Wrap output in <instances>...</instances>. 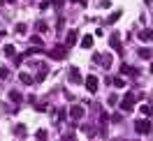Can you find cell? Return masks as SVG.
<instances>
[{"label": "cell", "mask_w": 153, "mask_h": 141, "mask_svg": "<svg viewBox=\"0 0 153 141\" xmlns=\"http://www.w3.org/2000/svg\"><path fill=\"white\" fill-rule=\"evenodd\" d=\"M67 49H70V47H63V44H56V47H53L51 51H49V56L53 58V60H63V58H65V53H67Z\"/></svg>", "instance_id": "cell-1"}, {"label": "cell", "mask_w": 153, "mask_h": 141, "mask_svg": "<svg viewBox=\"0 0 153 141\" xmlns=\"http://www.w3.org/2000/svg\"><path fill=\"white\" fill-rule=\"evenodd\" d=\"M134 130H137V134H149V132L153 130V125L144 118V120H137V123H134Z\"/></svg>", "instance_id": "cell-2"}, {"label": "cell", "mask_w": 153, "mask_h": 141, "mask_svg": "<svg viewBox=\"0 0 153 141\" xmlns=\"http://www.w3.org/2000/svg\"><path fill=\"white\" fill-rule=\"evenodd\" d=\"M84 106H81V104H74V106H72V109H70V118H72V120H81V118H84Z\"/></svg>", "instance_id": "cell-3"}, {"label": "cell", "mask_w": 153, "mask_h": 141, "mask_svg": "<svg viewBox=\"0 0 153 141\" xmlns=\"http://www.w3.org/2000/svg\"><path fill=\"white\" fill-rule=\"evenodd\" d=\"M121 106H123V111H132V109H134V95H132V93H128V95L123 97Z\"/></svg>", "instance_id": "cell-4"}, {"label": "cell", "mask_w": 153, "mask_h": 141, "mask_svg": "<svg viewBox=\"0 0 153 141\" xmlns=\"http://www.w3.org/2000/svg\"><path fill=\"white\" fill-rule=\"evenodd\" d=\"M86 90H88V93H95V90H97V76L95 74H88L86 76Z\"/></svg>", "instance_id": "cell-5"}, {"label": "cell", "mask_w": 153, "mask_h": 141, "mask_svg": "<svg viewBox=\"0 0 153 141\" xmlns=\"http://www.w3.org/2000/svg\"><path fill=\"white\" fill-rule=\"evenodd\" d=\"M67 76H70V81H72V83H81V72H79V67H70Z\"/></svg>", "instance_id": "cell-6"}, {"label": "cell", "mask_w": 153, "mask_h": 141, "mask_svg": "<svg viewBox=\"0 0 153 141\" xmlns=\"http://www.w3.org/2000/svg\"><path fill=\"white\" fill-rule=\"evenodd\" d=\"M76 39H79V32H76V30H70L67 37H65V47H74Z\"/></svg>", "instance_id": "cell-7"}, {"label": "cell", "mask_w": 153, "mask_h": 141, "mask_svg": "<svg viewBox=\"0 0 153 141\" xmlns=\"http://www.w3.org/2000/svg\"><path fill=\"white\" fill-rule=\"evenodd\" d=\"M109 44H111V49H114V51H118V53H121V37H118V32H114V35L109 37Z\"/></svg>", "instance_id": "cell-8"}, {"label": "cell", "mask_w": 153, "mask_h": 141, "mask_svg": "<svg viewBox=\"0 0 153 141\" xmlns=\"http://www.w3.org/2000/svg\"><path fill=\"white\" fill-rule=\"evenodd\" d=\"M137 35H139V39H142V42H151V39H153V30L144 28V30H139Z\"/></svg>", "instance_id": "cell-9"}, {"label": "cell", "mask_w": 153, "mask_h": 141, "mask_svg": "<svg viewBox=\"0 0 153 141\" xmlns=\"http://www.w3.org/2000/svg\"><path fill=\"white\" fill-rule=\"evenodd\" d=\"M121 74H128V76H132V74H137V69H134L132 65H121Z\"/></svg>", "instance_id": "cell-10"}, {"label": "cell", "mask_w": 153, "mask_h": 141, "mask_svg": "<svg viewBox=\"0 0 153 141\" xmlns=\"http://www.w3.org/2000/svg\"><path fill=\"white\" fill-rule=\"evenodd\" d=\"M26 134V125L19 123V125H14V137H23Z\"/></svg>", "instance_id": "cell-11"}, {"label": "cell", "mask_w": 153, "mask_h": 141, "mask_svg": "<svg viewBox=\"0 0 153 141\" xmlns=\"http://www.w3.org/2000/svg\"><path fill=\"white\" fill-rule=\"evenodd\" d=\"M151 56H153L151 49H139V58H144V60H151Z\"/></svg>", "instance_id": "cell-12"}, {"label": "cell", "mask_w": 153, "mask_h": 141, "mask_svg": "<svg viewBox=\"0 0 153 141\" xmlns=\"http://www.w3.org/2000/svg\"><path fill=\"white\" fill-rule=\"evenodd\" d=\"M19 81H21V83H33V76H30V74H26V72H21V74H19Z\"/></svg>", "instance_id": "cell-13"}, {"label": "cell", "mask_w": 153, "mask_h": 141, "mask_svg": "<svg viewBox=\"0 0 153 141\" xmlns=\"http://www.w3.org/2000/svg\"><path fill=\"white\" fill-rule=\"evenodd\" d=\"M10 100H12V102H16V104H19L21 100H23V97H21V93H19V90H10Z\"/></svg>", "instance_id": "cell-14"}, {"label": "cell", "mask_w": 153, "mask_h": 141, "mask_svg": "<svg viewBox=\"0 0 153 141\" xmlns=\"http://www.w3.org/2000/svg\"><path fill=\"white\" fill-rule=\"evenodd\" d=\"M81 47L91 49V47H93V37H91V35H84V39H81Z\"/></svg>", "instance_id": "cell-15"}, {"label": "cell", "mask_w": 153, "mask_h": 141, "mask_svg": "<svg viewBox=\"0 0 153 141\" xmlns=\"http://www.w3.org/2000/svg\"><path fill=\"white\" fill-rule=\"evenodd\" d=\"M118 19H121V12H114V14H109V19H107V23H116Z\"/></svg>", "instance_id": "cell-16"}, {"label": "cell", "mask_w": 153, "mask_h": 141, "mask_svg": "<svg viewBox=\"0 0 153 141\" xmlns=\"http://www.w3.org/2000/svg\"><path fill=\"white\" fill-rule=\"evenodd\" d=\"M35 28H37L39 32H47V30H49V26L44 23V21H37V23H35Z\"/></svg>", "instance_id": "cell-17"}, {"label": "cell", "mask_w": 153, "mask_h": 141, "mask_svg": "<svg viewBox=\"0 0 153 141\" xmlns=\"http://www.w3.org/2000/svg\"><path fill=\"white\" fill-rule=\"evenodd\" d=\"M26 30H28L26 23H16V32H19V35H26Z\"/></svg>", "instance_id": "cell-18"}, {"label": "cell", "mask_w": 153, "mask_h": 141, "mask_svg": "<svg viewBox=\"0 0 153 141\" xmlns=\"http://www.w3.org/2000/svg\"><path fill=\"white\" fill-rule=\"evenodd\" d=\"M14 53H16V51H14V47H12V44H7V47H5V56H7V58H12Z\"/></svg>", "instance_id": "cell-19"}, {"label": "cell", "mask_w": 153, "mask_h": 141, "mask_svg": "<svg viewBox=\"0 0 153 141\" xmlns=\"http://www.w3.org/2000/svg\"><path fill=\"white\" fill-rule=\"evenodd\" d=\"M111 83H114L116 88H123V86H125V81L121 79V76H118V79H111Z\"/></svg>", "instance_id": "cell-20"}, {"label": "cell", "mask_w": 153, "mask_h": 141, "mask_svg": "<svg viewBox=\"0 0 153 141\" xmlns=\"http://www.w3.org/2000/svg\"><path fill=\"white\" fill-rule=\"evenodd\" d=\"M142 113H144V116H151V113H153V109L149 106V104H144V106H142Z\"/></svg>", "instance_id": "cell-21"}, {"label": "cell", "mask_w": 153, "mask_h": 141, "mask_svg": "<svg viewBox=\"0 0 153 141\" xmlns=\"http://www.w3.org/2000/svg\"><path fill=\"white\" fill-rule=\"evenodd\" d=\"M10 76V69L7 67H0V79H7Z\"/></svg>", "instance_id": "cell-22"}, {"label": "cell", "mask_w": 153, "mask_h": 141, "mask_svg": "<svg viewBox=\"0 0 153 141\" xmlns=\"http://www.w3.org/2000/svg\"><path fill=\"white\" fill-rule=\"evenodd\" d=\"M35 137H37V139H47V130H37Z\"/></svg>", "instance_id": "cell-23"}, {"label": "cell", "mask_w": 153, "mask_h": 141, "mask_svg": "<svg viewBox=\"0 0 153 141\" xmlns=\"http://www.w3.org/2000/svg\"><path fill=\"white\" fill-rule=\"evenodd\" d=\"M63 2H65V0H51L49 5H53V7H63Z\"/></svg>", "instance_id": "cell-24"}, {"label": "cell", "mask_w": 153, "mask_h": 141, "mask_svg": "<svg viewBox=\"0 0 153 141\" xmlns=\"http://www.w3.org/2000/svg\"><path fill=\"white\" fill-rule=\"evenodd\" d=\"M30 42H33V44H42V39H39L37 35H33V37H30Z\"/></svg>", "instance_id": "cell-25"}, {"label": "cell", "mask_w": 153, "mask_h": 141, "mask_svg": "<svg viewBox=\"0 0 153 141\" xmlns=\"http://www.w3.org/2000/svg\"><path fill=\"white\" fill-rule=\"evenodd\" d=\"M111 120H114V123H121L123 118H121V113H114V116H111Z\"/></svg>", "instance_id": "cell-26"}, {"label": "cell", "mask_w": 153, "mask_h": 141, "mask_svg": "<svg viewBox=\"0 0 153 141\" xmlns=\"http://www.w3.org/2000/svg\"><path fill=\"white\" fill-rule=\"evenodd\" d=\"M5 35H7V32H5V30H0V42L5 39Z\"/></svg>", "instance_id": "cell-27"}, {"label": "cell", "mask_w": 153, "mask_h": 141, "mask_svg": "<svg viewBox=\"0 0 153 141\" xmlns=\"http://www.w3.org/2000/svg\"><path fill=\"white\" fill-rule=\"evenodd\" d=\"M74 2H81V5H86V2H88V0H74Z\"/></svg>", "instance_id": "cell-28"}, {"label": "cell", "mask_w": 153, "mask_h": 141, "mask_svg": "<svg viewBox=\"0 0 153 141\" xmlns=\"http://www.w3.org/2000/svg\"><path fill=\"white\" fill-rule=\"evenodd\" d=\"M2 2H5V0H0V7H2Z\"/></svg>", "instance_id": "cell-29"}]
</instances>
